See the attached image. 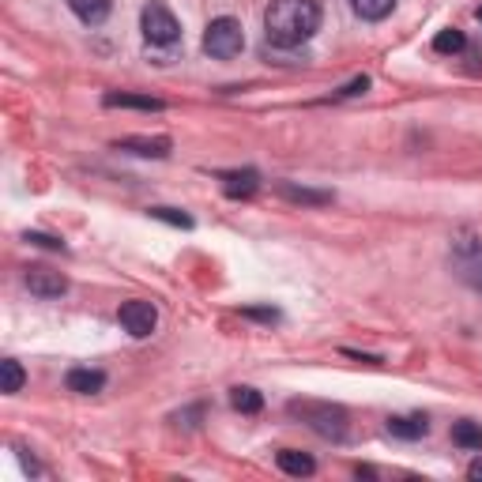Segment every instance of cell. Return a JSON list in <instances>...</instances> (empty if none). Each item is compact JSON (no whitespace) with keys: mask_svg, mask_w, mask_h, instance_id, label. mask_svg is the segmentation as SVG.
<instances>
[{"mask_svg":"<svg viewBox=\"0 0 482 482\" xmlns=\"http://www.w3.org/2000/svg\"><path fill=\"white\" fill-rule=\"evenodd\" d=\"M148 215L159 219V223H170V226H181V230H193V215L177 212V207H148Z\"/></svg>","mask_w":482,"mask_h":482,"instance_id":"obj_21","label":"cell"},{"mask_svg":"<svg viewBox=\"0 0 482 482\" xmlns=\"http://www.w3.org/2000/svg\"><path fill=\"white\" fill-rule=\"evenodd\" d=\"M23 283H27L31 295L41 298V302H53L60 295H68V276L65 271H57V268H50V264H31L23 271Z\"/></svg>","mask_w":482,"mask_h":482,"instance_id":"obj_6","label":"cell"},{"mask_svg":"<svg viewBox=\"0 0 482 482\" xmlns=\"http://www.w3.org/2000/svg\"><path fill=\"white\" fill-rule=\"evenodd\" d=\"M0 373H5V392H8V396H15L19 388H23V381H27L23 366H19L15 359H5V362H0Z\"/></svg>","mask_w":482,"mask_h":482,"instance_id":"obj_20","label":"cell"},{"mask_svg":"<svg viewBox=\"0 0 482 482\" xmlns=\"http://www.w3.org/2000/svg\"><path fill=\"white\" fill-rule=\"evenodd\" d=\"M102 106L106 110H143V114H162L166 102L151 95H132V91H110L102 95Z\"/></svg>","mask_w":482,"mask_h":482,"instance_id":"obj_8","label":"cell"},{"mask_svg":"<svg viewBox=\"0 0 482 482\" xmlns=\"http://www.w3.org/2000/svg\"><path fill=\"white\" fill-rule=\"evenodd\" d=\"M117 151L143 155V159H166L170 155V140L166 136H124V140H117Z\"/></svg>","mask_w":482,"mask_h":482,"instance_id":"obj_10","label":"cell"},{"mask_svg":"<svg viewBox=\"0 0 482 482\" xmlns=\"http://www.w3.org/2000/svg\"><path fill=\"white\" fill-rule=\"evenodd\" d=\"M140 27H143V38H148V50H170V46H177V38H181L177 15L166 8L162 0H151V5H143Z\"/></svg>","mask_w":482,"mask_h":482,"instance_id":"obj_3","label":"cell"},{"mask_svg":"<svg viewBox=\"0 0 482 482\" xmlns=\"http://www.w3.org/2000/svg\"><path fill=\"white\" fill-rule=\"evenodd\" d=\"M295 418H302V423L313 430L328 437V441H343L347 437V411L340 404H321V400H290L286 407Z\"/></svg>","mask_w":482,"mask_h":482,"instance_id":"obj_2","label":"cell"},{"mask_svg":"<svg viewBox=\"0 0 482 482\" xmlns=\"http://www.w3.org/2000/svg\"><path fill=\"white\" fill-rule=\"evenodd\" d=\"M452 268L459 279H468L471 286H482V238H475L471 230H464L452 241Z\"/></svg>","mask_w":482,"mask_h":482,"instance_id":"obj_5","label":"cell"},{"mask_svg":"<svg viewBox=\"0 0 482 482\" xmlns=\"http://www.w3.org/2000/svg\"><path fill=\"white\" fill-rule=\"evenodd\" d=\"M276 193L290 204H302V207H324V204L335 200L332 193H324V188H305V185H295V181H276Z\"/></svg>","mask_w":482,"mask_h":482,"instance_id":"obj_11","label":"cell"},{"mask_svg":"<svg viewBox=\"0 0 482 482\" xmlns=\"http://www.w3.org/2000/svg\"><path fill=\"white\" fill-rule=\"evenodd\" d=\"M478 23H482V8H478Z\"/></svg>","mask_w":482,"mask_h":482,"instance_id":"obj_26","label":"cell"},{"mask_svg":"<svg viewBox=\"0 0 482 482\" xmlns=\"http://www.w3.org/2000/svg\"><path fill=\"white\" fill-rule=\"evenodd\" d=\"M468 478H471V482H482V456L475 459V464H471V468H468Z\"/></svg>","mask_w":482,"mask_h":482,"instance_id":"obj_25","label":"cell"},{"mask_svg":"<svg viewBox=\"0 0 482 482\" xmlns=\"http://www.w3.org/2000/svg\"><path fill=\"white\" fill-rule=\"evenodd\" d=\"M245 50V31L238 19H230V15H219L207 23L204 31V53L207 57H215V60H230V57H238Z\"/></svg>","mask_w":482,"mask_h":482,"instance_id":"obj_4","label":"cell"},{"mask_svg":"<svg viewBox=\"0 0 482 482\" xmlns=\"http://www.w3.org/2000/svg\"><path fill=\"white\" fill-rule=\"evenodd\" d=\"M452 445L468 449V452H482V423H471V418H459L452 426Z\"/></svg>","mask_w":482,"mask_h":482,"instance_id":"obj_16","label":"cell"},{"mask_svg":"<svg viewBox=\"0 0 482 482\" xmlns=\"http://www.w3.org/2000/svg\"><path fill=\"white\" fill-rule=\"evenodd\" d=\"M23 241L27 245H38V249H53V253H65V241L53 238V234H38V230H27Z\"/></svg>","mask_w":482,"mask_h":482,"instance_id":"obj_22","label":"cell"},{"mask_svg":"<svg viewBox=\"0 0 482 482\" xmlns=\"http://www.w3.org/2000/svg\"><path fill=\"white\" fill-rule=\"evenodd\" d=\"M350 5H354V12H359L362 19L377 23V19H385L396 8V0H350Z\"/></svg>","mask_w":482,"mask_h":482,"instance_id":"obj_19","label":"cell"},{"mask_svg":"<svg viewBox=\"0 0 482 482\" xmlns=\"http://www.w3.org/2000/svg\"><path fill=\"white\" fill-rule=\"evenodd\" d=\"M276 464H279V471H283V475H295V478H309L313 471H317V464H313V456H309V452H298V449H279Z\"/></svg>","mask_w":482,"mask_h":482,"instance_id":"obj_15","label":"cell"},{"mask_svg":"<svg viewBox=\"0 0 482 482\" xmlns=\"http://www.w3.org/2000/svg\"><path fill=\"white\" fill-rule=\"evenodd\" d=\"M219 185L230 200H249L260 188V174L257 170H226V174H219Z\"/></svg>","mask_w":482,"mask_h":482,"instance_id":"obj_9","label":"cell"},{"mask_svg":"<svg viewBox=\"0 0 482 482\" xmlns=\"http://www.w3.org/2000/svg\"><path fill=\"white\" fill-rule=\"evenodd\" d=\"M366 91H369V76H359V79H350L347 87L335 91V98H359V95H366Z\"/></svg>","mask_w":482,"mask_h":482,"instance_id":"obj_23","label":"cell"},{"mask_svg":"<svg viewBox=\"0 0 482 482\" xmlns=\"http://www.w3.org/2000/svg\"><path fill=\"white\" fill-rule=\"evenodd\" d=\"M388 433L400 437V441H418V437L430 433V418L426 414H392L388 418Z\"/></svg>","mask_w":482,"mask_h":482,"instance_id":"obj_13","label":"cell"},{"mask_svg":"<svg viewBox=\"0 0 482 482\" xmlns=\"http://www.w3.org/2000/svg\"><path fill=\"white\" fill-rule=\"evenodd\" d=\"M464 50H468V38H464V31H456V27H449V31H441L433 38V53H441V57H456Z\"/></svg>","mask_w":482,"mask_h":482,"instance_id":"obj_18","label":"cell"},{"mask_svg":"<svg viewBox=\"0 0 482 482\" xmlns=\"http://www.w3.org/2000/svg\"><path fill=\"white\" fill-rule=\"evenodd\" d=\"M65 388L76 392V396H95L106 388V373L102 369H87V366H76L65 373Z\"/></svg>","mask_w":482,"mask_h":482,"instance_id":"obj_12","label":"cell"},{"mask_svg":"<svg viewBox=\"0 0 482 482\" xmlns=\"http://www.w3.org/2000/svg\"><path fill=\"white\" fill-rule=\"evenodd\" d=\"M321 31V0H271L264 12L268 46L298 50Z\"/></svg>","mask_w":482,"mask_h":482,"instance_id":"obj_1","label":"cell"},{"mask_svg":"<svg viewBox=\"0 0 482 482\" xmlns=\"http://www.w3.org/2000/svg\"><path fill=\"white\" fill-rule=\"evenodd\" d=\"M230 407L241 411V414H260L264 411V396L257 388H249V385H238V388H230Z\"/></svg>","mask_w":482,"mask_h":482,"instance_id":"obj_17","label":"cell"},{"mask_svg":"<svg viewBox=\"0 0 482 482\" xmlns=\"http://www.w3.org/2000/svg\"><path fill=\"white\" fill-rule=\"evenodd\" d=\"M245 317H253V321H268V324H276V321H279V313H276V309H245Z\"/></svg>","mask_w":482,"mask_h":482,"instance_id":"obj_24","label":"cell"},{"mask_svg":"<svg viewBox=\"0 0 482 482\" xmlns=\"http://www.w3.org/2000/svg\"><path fill=\"white\" fill-rule=\"evenodd\" d=\"M117 321L132 340H148V335L155 332V324H159V309L151 302H143V298H132V302H124L117 309Z\"/></svg>","mask_w":482,"mask_h":482,"instance_id":"obj_7","label":"cell"},{"mask_svg":"<svg viewBox=\"0 0 482 482\" xmlns=\"http://www.w3.org/2000/svg\"><path fill=\"white\" fill-rule=\"evenodd\" d=\"M68 8H72V15L79 19V23L98 27V23H106L110 19L114 0H68Z\"/></svg>","mask_w":482,"mask_h":482,"instance_id":"obj_14","label":"cell"}]
</instances>
